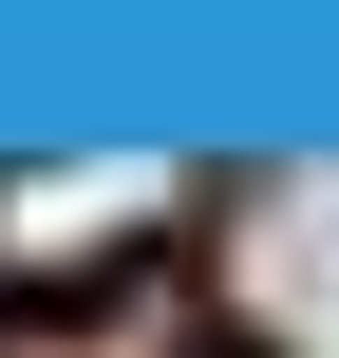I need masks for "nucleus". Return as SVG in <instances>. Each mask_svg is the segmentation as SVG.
<instances>
[{"mask_svg":"<svg viewBox=\"0 0 339 358\" xmlns=\"http://www.w3.org/2000/svg\"><path fill=\"white\" fill-rule=\"evenodd\" d=\"M208 227V189L170 170H0V321H57L94 283H170Z\"/></svg>","mask_w":339,"mask_h":358,"instance_id":"nucleus-1","label":"nucleus"},{"mask_svg":"<svg viewBox=\"0 0 339 358\" xmlns=\"http://www.w3.org/2000/svg\"><path fill=\"white\" fill-rule=\"evenodd\" d=\"M245 302H264V340H283V358H339V170L245 208Z\"/></svg>","mask_w":339,"mask_h":358,"instance_id":"nucleus-2","label":"nucleus"},{"mask_svg":"<svg viewBox=\"0 0 339 358\" xmlns=\"http://www.w3.org/2000/svg\"><path fill=\"white\" fill-rule=\"evenodd\" d=\"M226 358H245V340H226ZM264 358H283V340H264Z\"/></svg>","mask_w":339,"mask_h":358,"instance_id":"nucleus-3","label":"nucleus"}]
</instances>
